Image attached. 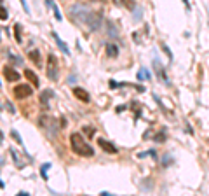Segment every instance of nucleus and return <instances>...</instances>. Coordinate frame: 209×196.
<instances>
[{
	"mask_svg": "<svg viewBox=\"0 0 209 196\" xmlns=\"http://www.w3.org/2000/svg\"><path fill=\"white\" fill-rule=\"evenodd\" d=\"M70 145H71V151H73L75 154L82 156V158H92V156H94V149H92V147L84 140V137L80 133H77V131L70 135Z\"/></svg>",
	"mask_w": 209,
	"mask_h": 196,
	"instance_id": "1",
	"label": "nucleus"
},
{
	"mask_svg": "<svg viewBox=\"0 0 209 196\" xmlns=\"http://www.w3.org/2000/svg\"><path fill=\"white\" fill-rule=\"evenodd\" d=\"M45 72H47V77L52 79V81H56L58 75H60V63H58V58L54 54L47 56V70Z\"/></svg>",
	"mask_w": 209,
	"mask_h": 196,
	"instance_id": "2",
	"label": "nucleus"
},
{
	"mask_svg": "<svg viewBox=\"0 0 209 196\" xmlns=\"http://www.w3.org/2000/svg\"><path fill=\"white\" fill-rule=\"evenodd\" d=\"M39 124H40V128H44L47 133H51L52 137L56 135V128H54V124H56V119L54 117H49V116H40L39 117Z\"/></svg>",
	"mask_w": 209,
	"mask_h": 196,
	"instance_id": "3",
	"label": "nucleus"
},
{
	"mask_svg": "<svg viewBox=\"0 0 209 196\" xmlns=\"http://www.w3.org/2000/svg\"><path fill=\"white\" fill-rule=\"evenodd\" d=\"M101 21H103V20H101V14H100V12H92V11H91L89 16H87V20H86V25L89 26V30L96 32L101 26Z\"/></svg>",
	"mask_w": 209,
	"mask_h": 196,
	"instance_id": "4",
	"label": "nucleus"
},
{
	"mask_svg": "<svg viewBox=\"0 0 209 196\" xmlns=\"http://www.w3.org/2000/svg\"><path fill=\"white\" fill-rule=\"evenodd\" d=\"M14 96H16L18 100H25V98L31 96V88L28 84H18V86L14 88Z\"/></svg>",
	"mask_w": 209,
	"mask_h": 196,
	"instance_id": "5",
	"label": "nucleus"
},
{
	"mask_svg": "<svg viewBox=\"0 0 209 196\" xmlns=\"http://www.w3.org/2000/svg\"><path fill=\"white\" fill-rule=\"evenodd\" d=\"M91 11H87L84 5H73L71 7V14L73 16H77V20L82 21V23H86V20H87V16H89Z\"/></svg>",
	"mask_w": 209,
	"mask_h": 196,
	"instance_id": "6",
	"label": "nucleus"
},
{
	"mask_svg": "<svg viewBox=\"0 0 209 196\" xmlns=\"http://www.w3.org/2000/svg\"><path fill=\"white\" fill-rule=\"evenodd\" d=\"M4 77H5V79H7L9 83H18L21 75H19L18 72H16V70H14L12 67H7V65H5V67H4Z\"/></svg>",
	"mask_w": 209,
	"mask_h": 196,
	"instance_id": "7",
	"label": "nucleus"
},
{
	"mask_svg": "<svg viewBox=\"0 0 209 196\" xmlns=\"http://www.w3.org/2000/svg\"><path fill=\"white\" fill-rule=\"evenodd\" d=\"M98 144H100V147L105 151V152H108V154H117V147L112 144V142L105 140V138H98Z\"/></svg>",
	"mask_w": 209,
	"mask_h": 196,
	"instance_id": "8",
	"label": "nucleus"
},
{
	"mask_svg": "<svg viewBox=\"0 0 209 196\" xmlns=\"http://www.w3.org/2000/svg\"><path fill=\"white\" fill-rule=\"evenodd\" d=\"M73 95L79 98L80 102H84V103H87L91 100V98H89V93H87L84 88H75V89H73Z\"/></svg>",
	"mask_w": 209,
	"mask_h": 196,
	"instance_id": "9",
	"label": "nucleus"
},
{
	"mask_svg": "<svg viewBox=\"0 0 209 196\" xmlns=\"http://www.w3.org/2000/svg\"><path fill=\"white\" fill-rule=\"evenodd\" d=\"M25 77H26V79H28V81L35 86V88H39V77L35 75V72H33V70L26 68V70H25Z\"/></svg>",
	"mask_w": 209,
	"mask_h": 196,
	"instance_id": "10",
	"label": "nucleus"
},
{
	"mask_svg": "<svg viewBox=\"0 0 209 196\" xmlns=\"http://www.w3.org/2000/svg\"><path fill=\"white\" fill-rule=\"evenodd\" d=\"M106 54H108L110 58H115L119 54V47L115 44H106Z\"/></svg>",
	"mask_w": 209,
	"mask_h": 196,
	"instance_id": "11",
	"label": "nucleus"
},
{
	"mask_svg": "<svg viewBox=\"0 0 209 196\" xmlns=\"http://www.w3.org/2000/svg\"><path fill=\"white\" fill-rule=\"evenodd\" d=\"M51 95H52V91H49V89L42 91V95H40V102H42V105H47V102L51 100Z\"/></svg>",
	"mask_w": 209,
	"mask_h": 196,
	"instance_id": "12",
	"label": "nucleus"
},
{
	"mask_svg": "<svg viewBox=\"0 0 209 196\" xmlns=\"http://www.w3.org/2000/svg\"><path fill=\"white\" fill-rule=\"evenodd\" d=\"M28 58H30L33 63H37V65H39V63H40V53L37 51V49H35V51H30V53H28Z\"/></svg>",
	"mask_w": 209,
	"mask_h": 196,
	"instance_id": "13",
	"label": "nucleus"
},
{
	"mask_svg": "<svg viewBox=\"0 0 209 196\" xmlns=\"http://www.w3.org/2000/svg\"><path fill=\"white\" fill-rule=\"evenodd\" d=\"M45 4L52 7V11H54V18H56L58 21H60V20H61V14H60V11H58V7H56V4H54L52 0H45Z\"/></svg>",
	"mask_w": 209,
	"mask_h": 196,
	"instance_id": "14",
	"label": "nucleus"
},
{
	"mask_svg": "<svg viewBox=\"0 0 209 196\" xmlns=\"http://www.w3.org/2000/svg\"><path fill=\"white\" fill-rule=\"evenodd\" d=\"M52 37H54V39H56V42H58V46H60L61 49H63V51H65V54H70L68 47H66V46H65V42H61V41H60V37H58V35H56V33H52Z\"/></svg>",
	"mask_w": 209,
	"mask_h": 196,
	"instance_id": "15",
	"label": "nucleus"
},
{
	"mask_svg": "<svg viewBox=\"0 0 209 196\" xmlns=\"http://www.w3.org/2000/svg\"><path fill=\"white\" fill-rule=\"evenodd\" d=\"M14 35H16V42L21 44V25H16L14 26Z\"/></svg>",
	"mask_w": 209,
	"mask_h": 196,
	"instance_id": "16",
	"label": "nucleus"
},
{
	"mask_svg": "<svg viewBox=\"0 0 209 196\" xmlns=\"http://www.w3.org/2000/svg\"><path fill=\"white\" fill-rule=\"evenodd\" d=\"M82 131L87 135V137H92V135L96 133V130H94L92 126H84V130H82Z\"/></svg>",
	"mask_w": 209,
	"mask_h": 196,
	"instance_id": "17",
	"label": "nucleus"
},
{
	"mask_svg": "<svg viewBox=\"0 0 209 196\" xmlns=\"http://www.w3.org/2000/svg\"><path fill=\"white\" fill-rule=\"evenodd\" d=\"M122 4H124L127 9H131V11L134 9V0H122Z\"/></svg>",
	"mask_w": 209,
	"mask_h": 196,
	"instance_id": "18",
	"label": "nucleus"
},
{
	"mask_svg": "<svg viewBox=\"0 0 209 196\" xmlns=\"http://www.w3.org/2000/svg\"><path fill=\"white\" fill-rule=\"evenodd\" d=\"M4 107H5V109H9V112H16V110H14V107H12V105H10L9 102H5V103H4Z\"/></svg>",
	"mask_w": 209,
	"mask_h": 196,
	"instance_id": "19",
	"label": "nucleus"
},
{
	"mask_svg": "<svg viewBox=\"0 0 209 196\" xmlns=\"http://www.w3.org/2000/svg\"><path fill=\"white\" fill-rule=\"evenodd\" d=\"M5 20H7V9L2 7V21H5Z\"/></svg>",
	"mask_w": 209,
	"mask_h": 196,
	"instance_id": "20",
	"label": "nucleus"
},
{
	"mask_svg": "<svg viewBox=\"0 0 209 196\" xmlns=\"http://www.w3.org/2000/svg\"><path fill=\"white\" fill-rule=\"evenodd\" d=\"M12 137L16 138V142H19V144H21V138H19V135L16 133V131H12Z\"/></svg>",
	"mask_w": 209,
	"mask_h": 196,
	"instance_id": "21",
	"label": "nucleus"
},
{
	"mask_svg": "<svg viewBox=\"0 0 209 196\" xmlns=\"http://www.w3.org/2000/svg\"><path fill=\"white\" fill-rule=\"evenodd\" d=\"M21 4H23V7H25V11H28V4H26V0H21Z\"/></svg>",
	"mask_w": 209,
	"mask_h": 196,
	"instance_id": "22",
	"label": "nucleus"
}]
</instances>
